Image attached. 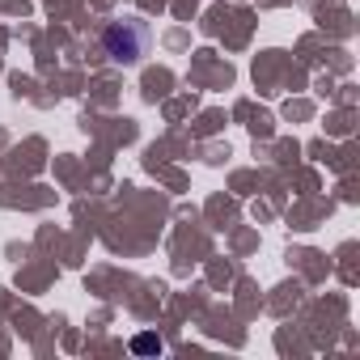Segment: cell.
<instances>
[{"instance_id":"obj_1","label":"cell","mask_w":360,"mask_h":360,"mask_svg":"<svg viewBox=\"0 0 360 360\" xmlns=\"http://www.w3.org/2000/svg\"><path fill=\"white\" fill-rule=\"evenodd\" d=\"M102 51H106L115 64H136V60L148 51V26H144L140 18L110 22L106 34H102Z\"/></svg>"},{"instance_id":"obj_2","label":"cell","mask_w":360,"mask_h":360,"mask_svg":"<svg viewBox=\"0 0 360 360\" xmlns=\"http://www.w3.org/2000/svg\"><path fill=\"white\" fill-rule=\"evenodd\" d=\"M131 352H136V356H157V352H161V339H157V335H136V339H131Z\"/></svg>"}]
</instances>
